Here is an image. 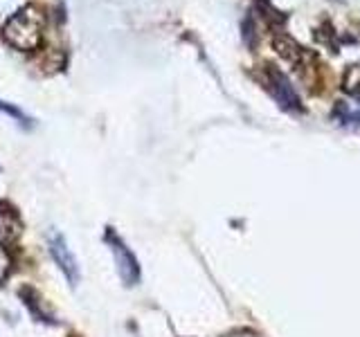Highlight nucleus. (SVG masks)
Wrapping results in <instances>:
<instances>
[{
  "label": "nucleus",
  "mask_w": 360,
  "mask_h": 337,
  "mask_svg": "<svg viewBox=\"0 0 360 337\" xmlns=\"http://www.w3.org/2000/svg\"><path fill=\"white\" fill-rule=\"evenodd\" d=\"M50 254L63 272V277L70 281V286H77L79 284V263H77V256L72 254L63 234L50 232Z\"/></svg>",
  "instance_id": "nucleus-2"
},
{
  "label": "nucleus",
  "mask_w": 360,
  "mask_h": 337,
  "mask_svg": "<svg viewBox=\"0 0 360 337\" xmlns=\"http://www.w3.org/2000/svg\"><path fill=\"white\" fill-rule=\"evenodd\" d=\"M5 39L18 50H37L43 41V20L39 11L34 9H20L5 25Z\"/></svg>",
  "instance_id": "nucleus-1"
},
{
  "label": "nucleus",
  "mask_w": 360,
  "mask_h": 337,
  "mask_svg": "<svg viewBox=\"0 0 360 337\" xmlns=\"http://www.w3.org/2000/svg\"><path fill=\"white\" fill-rule=\"evenodd\" d=\"M108 243H110V250L112 256H115V263H117V275L124 281V286H135L140 281V263L135 254L124 245L122 239H110L108 236Z\"/></svg>",
  "instance_id": "nucleus-3"
},
{
  "label": "nucleus",
  "mask_w": 360,
  "mask_h": 337,
  "mask_svg": "<svg viewBox=\"0 0 360 337\" xmlns=\"http://www.w3.org/2000/svg\"><path fill=\"white\" fill-rule=\"evenodd\" d=\"M0 112H3L5 117H9V119H14L16 124H20L22 128H27L30 124H32V119L25 115V112H22L18 106H14V104H7V101H3L0 99Z\"/></svg>",
  "instance_id": "nucleus-4"
}]
</instances>
